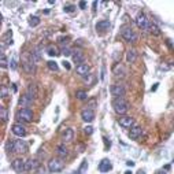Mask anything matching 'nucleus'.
I'll use <instances>...</instances> for the list:
<instances>
[{"label":"nucleus","mask_w":174,"mask_h":174,"mask_svg":"<svg viewBox=\"0 0 174 174\" xmlns=\"http://www.w3.org/2000/svg\"><path fill=\"white\" fill-rule=\"evenodd\" d=\"M111 169H112V165L108 159H103L100 162V165H99V170H100L102 173H108Z\"/></svg>","instance_id":"nucleus-22"},{"label":"nucleus","mask_w":174,"mask_h":174,"mask_svg":"<svg viewBox=\"0 0 174 174\" xmlns=\"http://www.w3.org/2000/svg\"><path fill=\"white\" fill-rule=\"evenodd\" d=\"M85 82L86 84H91V85L93 84V76H92V74H88V76L85 77Z\"/></svg>","instance_id":"nucleus-37"},{"label":"nucleus","mask_w":174,"mask_h":174,"mask_svg":"<svg viewBox=\"0 0 174 174\" xmlns=\"http://www.w3.org/2000/svg\"><path fill=\"white\" fill-rule=\"evenodd\" d=\"M10 67H11L12 70H15V69H17V60L12 59V60H11V65H10Z\"/></svg>","instance_id":"nucleus-41"},{"label":"nucleus","mask_w":174,"mask_h":174,"mask_svg":"<svg viewBox=\"0 0 174 174\" xmlns=\"http://www.w3.org/2000/svg\"><path fill=\"white\" fill-rule=\"evenodd\" d=\"M0 66H2V69H6L7 66H8V60H7L6 55H4L3 52H2V55H0Z\"/></svg>","instance_id":"nucleus-30"},{"label":"nucleus","mask_w":174,"mask_h":174,"mask_svg":"<svg viewBox=\"0 0 174 174\" xmlns=\"http://www.w3.org/2000/svg\"><path fill=\"white\" fill-rule=\"evenodd\" d=\"M18 104H19V107H22V108H29V107L33 104V99L30 98L27 93H24V95H21Z\"/></svg>","instance_id":"nucleus-9"},{"label":"nucleus","mask_w":174,"mask_h":174,"mask_svg":"<svg viewBox=\"0 0 174 174\" xmlns=\"http://www.w3.org/2000/svg\"><path fill=\"white\" fill-rule=\"evenodd\" d=\"M6 150L8 151V152H15V141H12V140L7 141V144H6Z\"/></svg>","instance_id":"nucleus-33"},{"label":"nucleus","mask_w":174,"mask_h":174,"mask_svg":"<svg viewBox=\"0 0 174 174\" xmlns=\"http://www.w3.org/2000/svg\"><path fill=\"white\" fill-rule=\"evenodd\" d=\"M65 12H74L76 11V6H73V4H67V6H65Z\"/></svg>","instance_id":"nucleus-34"},{"label":"nucleus","mask_w":174,"mask_h":174,"mask_svg":"<svg viewBox=\"0 0 174 174\" xmlns=\"http://www.w3.org/2000/svg\"><path fill=\"white\" fill-rule=\"evenodd\" d=\"M26 93L29 95L30 98L34 100V99L38 98V89H37V85L36 84H29L27 85V89H26Z\"/></svg>","instance_id":"nucleus-15"},{"label":"nucleus","mask_w":174,"mask_h":174,"mask_svg":"<svg viewBox=\"0 0 174 174\" xmlns=\"http://www.w3.org/2000/svg\"><path fill=\"white\" fill-rule=\"evenodd\" d=\"M126 93V89H125V86L122 85V84H112L111 85V95L112 96H115V99L117 98H124V95Z\"/></svg>","instance_id":"nucleus-6"},{"label":"nucleus","mask_w":174,"mask_h":174,"mask_svg":"<svg viewBox=\"0 0 174 174\" xmlns=\"http://www.w3.org/2000/svg\"><path fill=\"white\" fill-rule=\"evenodd\" d=\"M11 132L14 133L15 136H18V137H24V136H26V127L24 126V125H21V124H14L11 126Z\"/></svg>","instance_id":"nucleus-11"},{"label":"nucleus","mask_w":174,"mask_h":174,"mask_svg":"<svg viewBox=\"0 0 174 174\" xmlns=\"http://www.w3.org/2000/svg\"><path fill=\"white\" fill-rule=\"evenodd\" d=\"M84 132H85V134H92V133H93V127H92V126H85Z\"/></svg>","instance_id":"nucleus-38"},{"label":"nucleus","mask_w":174,"mask_h":174,"mask_svg":"<svg viewBox=\"0 0 174 174\" xmlns=\"http://www.w3.org/2000/svg\"><path fill=\"white\" fill-rule=\"evenodd\" d=\"M81 118L85 122H92L95 119V111L91 108H84L81 111Z\"/></svg>","instance_id":"nucleus-12"},{"label":"nucleus","mask_w":174,"mask_h":174,"mask_svg":"<svg viewBox=\"0 0 174 174\" xmlns=\"http://www.w3.org/2000/svg\"><path fill=\"white\" fill-rule=\"evenodd\" d=\"M17 117L21 122H32L33 119V111L30 108H21L17 112Z\"/></svg>","instance_id":"nucleus-4"},{"label":"nucleus","mask_w":174,"mask_h":174,"mask_svg":"<svg viewBox=\"0 0 174 174\" xmlns=\"http://www.w3.org/2000/svg\"><path fill=\"white\" fill-rule=\"evenodd\" d=\"M29 25L32 27H34V26H37V25H40V18L38 17H30L29 18Z\"/></svg>","instance_id":"nucleus-31"},{"label":"nucleus","mask_w":174,"mask_h":174,"mask_svg":"<svg viewBox=\"0 0 174 174\" xmlns=\"http://www.w3.org/2000/svg\"><path fill=\"white\" fill-rule=\"evenodd\" d=\"M156 174H166V173H165V171H158Z\"/></svg>","instance_id":"nucleus-45"},{"label":"nucleus","mask_w":174,"mask_h":174,"mask_svg":"<svg viewBox=\"0 0 174 174\" xmlns=\"http://www.w3.org/2000/svg\"><path fill=\"white\" fill-rule=\"evenodd\" d=\"M15 152H27V144L24 140H15Z\"/></svg>","instance_id":"nucleus-21"},{"label":"nucleus","mask_w":174,"mask_h":174,"mask_svg":"<svg viewBox=\"0 0 174 174\" xmlns=\"http://www.w3.org/2000/svg\"><path fill=\"white\" fill-rule=\"evenodd\" d=\"M112 107H114V111L119 115H125L129 110V103L125 100L124 98H117L112 102Z\"/></svg>","instance_id":"nucleus-1"},{"label":"nucleus","mask_w":174,"mask_h":174,"mask_svg":"<svg viewBox=\"0 0 174 174\" xmlns=\"http://www.w3.org/2000/svg\"><path fill=\"white\" fill-rule=\"evenodd\" d=\"M137 174H145V173H144V171H139V173H137Z\"/></svg>","instance_id":"nucleus-46"},{"label":"nucleus","mask_w":174,"mask_h":174,"mask_svg":"<svg viewBox=\"0 0 174 174\" xmlns=\"http://www.w3.org/2000/svg\"><path fill=\"white\" fill-rule=\"evenodd\" d=\"M47 53L50 56H58V55H60V50H58L56 45L51 44V45H48V47H47Z\"/></svg>","instance_id":"nucleus-25"},{"label":"nucleus","mask_w":174,"mask_h":174,"mask_svg":"<svg viewBox=\"0 0 174 174\" xmlns=\"http://www.w3.org/2000/svg\"><path fill=\"white\" fill-rule=\"evenodd\" d=\"M112 74H114L115 78H124L125 74H126V70H125V66L122 65L121 62L115 63L112 66Z\"/></svg>","instance_id":"nucleus-8"},{"label":"nucleus","mask_w":174,"mask_h":174,"mask_svg":"<svg viewBox=\"0 0 174 174\" xmlns=\"http://www.w3.org/2000/svg\"><path fill=\"white\" fill-rule=\"evenodd\" d=\"M136 25L141 30H150L151 22H150V19H148L144 14H139V15H137V18H136Z\"/></svg>","instance_id":"nucleus-5"},{"label":"nucleus","mask_w":174,"mask_h":174,"mask_svg":"<svg viewBox=\"0 0 174 174\" xmlns=\"http://www.w3.org/2000/svg\"><path fill=\"white\" fill-rule=\"evenodd\" d=\"M8 96V91H7L6 85H2V99H6Z\"/></svg>","instance_id":"nucleus-35"},{"label":"nucleus","mask_w":174,"mask_h":174,"mask_svg":"<svg viewBox=\"0 0 174 174\" xmlns=\"http://www.w3.org/2000/svg\"><path fill=\"white\" fill-rule=\"evenodd\" d=\"M73 139H74V130L71 129V127H67V129L65 130V133L62 134L63 143H70V141H73Z\"/></svg>","instance_id":"nucleus-20"},{"label":"nucleus","mask_w":174,"mask_h":174,"mask_svg":"<svg viewBox=\"0 0 174 174\" xmlns=\"http://www.w3.org/2000/svg\"><path fill=\"white\" fill-rule=\"evenodd\" d=\"M95 104H96V99H91V100L88 102V107H89L91 110H93V106H95Z\"/></svg>","instance_id":"nucleus-39"},{"label":"nucleus","mask_w":174,"mask_h":174,"mask_svg":"<svg viewBox=\"0 0 174 174\" xmlns=\"http://www.w3.org/2000/svg\"><path fill=\"white\" fill-rule=\"evenodd\" d=\"M108 26H110V22L107 21V19L99 21L98 24H96V30H99V32H106V30L108 29Z\"/></svg>","instance_id":"nucleus-24"},{"label":"nucleus","mask_w":174,"mask_h":174,"mask_svg":"<svg viewBox=\"0 0 174 174\" xmlns=\"http://www.w3.org/2000/svg\"><path fill=\"white\" fill-rule=\"evenodd\" d=\"M8 117H10L8 110H7L4 106H2V108H0V118H2V122L6 124V122L8 121Z\"/></svg>","instance_id":"nucleus-26"},{"label":"nucleus","mask_w":174,"mask_h":174,"mask_svg":"<svg viewBox=\"0 0 174 174\" xmlns=\"http://www.w3.org/2000/svg\"><path fill=\"white\" fill-rule=\"evenodd\" d=\"M60 53H62L63 56H70V55H73V51H71V48H70V47L65 45V47L60 48Z\"/></svg>","instance_id":"nucleus-29"},{"label":"nucleus","mask_w":174,"mask_h":174,"mask_svg":"<svg viewBox=\"0 0 174 174\" xmlns=\"http://www.w3.org/2000/svg\"><path fill=\"white\" fill-rule=\"evenodd\" d=\"M126 60H127V63H130V65L137 60V51L134 50V48H130V50L126 52Z\"/></svg>","instance_id":"nucleus-23"},{"label":"nucleus","mask_w":174,"mask_h":174,"mask_svg":"<svg viewBox=\"0 0 174 174\" xmlns=\"http://www.w3.org/2000/svg\"><path fill=\"white\" fill-rule=\"evenodd\" d=\"M38 166H40V162H38L36 158H29V159L26 160V171L36 170Z\"/></svg>","instance_id":"nucleus-18"},{"label":"nucleus","mask_w":174,"mask_h":174,"mask_svg":"<svg viewBox=\"0 0 174 174\" xmlns=\"http://www.w3.org/2000/svg\"><path fill=\"white\" fill-rule=\"evenodd\" d=\"M65 169V162H63L62 158H52L48 162V170L51 173H58V171H62Z\"/></svg>","instance_id":"nucleus-2"},{"label":"nucleus","mask_w":174,"mask_h":174,"mask_svg":"<svg viewBox=\"0 0 174 174\" xmlns=\"http://www.w3.org/2000/svg\"><path fill=\"white\" fill-rule=\"evenodd\" d=\"M76 99H78V100H88V93H86V91H84V89L76 91Z\"/></svg>","instance_id":"nucleus-27"},{"label":"nucleus","mask_w":174,"mask_h":174,"mask_svg":"<svg viewBox=\"0 0 174 174\" xmlns=\"http://www.w3.org/2000/svg\"><path fill=\"white\" fill-rule=\"evenodd\" d=\"M22 67H24L25 73H27V74H33L36 71V65L32 63L30 60H24V62H22Z\"/></svg>","instance_id":"nucleus-19"},{"label":"nucleus","mask_w":174,"mask_h":174,"mask_svg":"<svg viewBox=\"0 0 174 174\" xmlns=\"http://www.w3.org/2000/svg\"><path fill=\"white\" fill-rule=\"evenodd\" d=\"M71 58H73V62L74 63H78V65L84 63V60H85V55H84V52L81 50H74Z\"/></svg>","instance_id":"nucleus-13"},{"label":"nucleus","mask_w":174,"mask_h":174,"mask_svg":"<svg viewBox=\"0 0 174 174\" xmlns=\"http://www.w3.org/2000/svg\"><path fill=\"white\" fill-rule=\"evenodd\" d=\"M78 6H80V8H85V7H86V3H85V2H80V3H78Z\"/></svg>","instance_id":"nucleus-43"},{"label":"nucleus","mask_w":174,"mask_h":174,"mask_svg":"<svg viewBox=\"0 0 174 174\" xmlns=\"http://www.w3.org/2000/svg\"><path fill=\"white\" fill-rule=\"evenodd\" d=\"M173 162H174V160H173Z\"/></svg>","instance_id":"nucleus-48"},{"label":"nucleus","mask_w":174,"mask_h":174,"mask_svg":"<svg viewBox=\"0 0 174 174\" xmlns=\"http://www.w3.org/2000/svg\"><path fill=\"white\" fill-rule=\"evenodd\" d=\"M11 166L17 173H24V171L26 170V162H25L22 158H17V159H14L12 163H11Z\"/></svg>","instance_id":"nucleus-7"},{"label":"nucleus","mask_w":174,"mask_h":174,"mask_svg":"<svg viewBox=\"0 0 174 174\" xmlns=\"http://www.w3.org/2000/svg\"><path fill=\"white\" fill-rule=\"evenodd\" d=\"M76 71H77V74H80V76H82V77H86L89 74V65H86V63L77 65Z\"/></svg>","instance_id":"nucleus-17"},{"label":"nucleus","mask_w":174,"mask_h":174,"mask_svg":"<svg viewBox=\"0 0 174 174\" xmlns=\"http://www.w3.org/2000/svg\"><path fill=\"white\" fill-rule=\"evenodd\" d=\"M148 32H150L152 36H160V29L156 26V24H153V22H151L150 30H148Z\"/></svg>","instance_id":"nucleus-28"},{"label":"nucleus","mask_w":174,"mask_h":174,"mask_svg":"<svg viewBox=\"0 0 174 174\" xmlns=\"http://www.w3.org/2000/svg\"><path fill=\"white\" fill-rule=\"evenodd\" d=\"M11 34H12V33H11V30H10V32L6 33V36H4V37H11ZM6 44H12V40H11V38H10V40H7Z\"/></svg>","instance_id":"nucleus-40"},{"label":"nucleus","mask_w":174,"mask_h":174,"mask_svg":"<svg viewBox=\"0 0 174 174\" xmlns=\"http://www.w3.org/2000/svg\"><path fill=\"white\" fill-rule=\"evenodd\" d=\"M143 134V129L140 126H133L129 130V139L130 140H137Z\"/></svg>","instance_id":"nucleus-14"},{"label":"nucleus","mask_w":174,"mask_h":174,"mask_svg":"<svg viewBox=\"0 0 174 174\" xmlns=\"http://www.w3.org/2000/svg\"><path fill=\"white\" fill-rule=\"evenodd\" d=\"M63 67H65L66 70H70V63L66 62V60H65V62H63Z\"/></svg>","instance_id":"nucleus-42"},{"label":"nucleus","mask_w":174,"mask_h":174,"mask_svg":"<svg viewBox=\"0 0 174 174\" xmlns=\"http://www.w3.org/2000/svg\"><path fill=\"white\" fill-rule=\"evenodd\" d=\"M125 174H132V171H126V173H125Z\"/></svg>","instance_id":"nucleus-47"},{"label":"nucleus","mask_w":174,"mask_h":174,"mask_svg":"<svg viewBox=\"0 0 174 174\" xmlns=\"http://www.w3.org/2000/svg\"><path fill=\"white\" fill-rule=\"evenodd\" d=\"M69 40H70L69 37H60V38H59V43L62 44V47H65V45H67Z\"/></svg>","instance_id":"nucleus-36"},{"label":"nucleus","mask_w":174,"mask_h":174,"mask_svg":"<svg viewBox=\"0 0 174 174\" xmlns=\"http://www.w3.org/2000/svg\"><path fill=\"white\" fill-rule=\"evenodd\" d=\"M118 122H119V125H121L122 127H125V129H132V127L134 126V119H133L132 117H127V115L121 117Z\"/></svg>","instance_id":"nucleus-10"},{"label":"nucleus","mask_w":174,"mask_h":174,"mask_svg":"<svg viewBox=\"0 0 174 174\" xmlns=\"http://www.w3.org/2000/svg\"><path fill=\"white\" fill-rule=\"evenodd\" d=\"M56 153H58V158H62V159L69 155V148L65 145V143H62V144L56 147Z\"/></svg>","instance_id":"nucleus-16"},{"label":"nucleus","mask_w":174,"mask_h":174,"mask_svg":"<svg viewBox=\"0 0 174 174\" xmlns=\"http://www.w3.org/2000/svg\"><path fill=\"white\" fill-rule=\"evenodd\" d=\"M126 165L132 167V166H134V162H132V160H129V162H126Z\"/></svg>","instance_id":"nucleus-44"},{"label":"nucleus","mask_w":174,"mask_h":174,"mask_svg":"<svg viewBox=\"0 0 174 174\" xmlns=\"http://www.w3.org/2000/svg\"><path fill=\"white\" fill-rule=\"evenodd\" d=\"M121 36L126 40L127 43H136L137 41V34L136 32L132 29L130 26H122L121 27Z\"/></svg>","instance_id":"nucleus-3"},{"label":"nucleus","mask_w":174,"mask_h":174,"mask_svg":"<svg viewBox=\"0 0 174 174\" xmlns=\"http://www.w3.org/2000/svg\"><path fill=\"white\" fill-rule=\"evenodd\" d=\"M47 66H48V69H50V70H52V71H58V70H59V67H58V63H56L55 60H50V62H47Z\"/></svg>","instance_id":"nucleus-32"}]
</instances>
